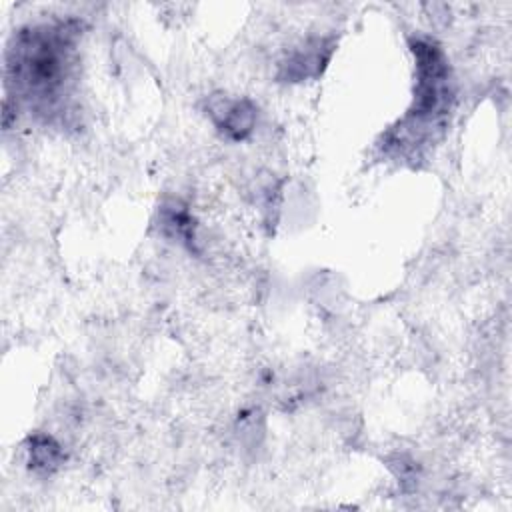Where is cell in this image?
Segmentation results:
<instances>
[{"instance_id":"6da1fadb","label":"cell","mask_w":512,"mask_h":512,"mask_svg":"<svg viewBox=\"0 0 512 512\" xmlns=\"http://www.w3.org/2000/svg\"><path fill=\"white\" fill-rule=\"evenodd\" d=\"M80 22L58 20L20 28L6 50V98H22L34 112L58 116L64 110L76 70Z\"/></svg>"},{"instance_id":"7a4b0ae2","label":"cell","mask_w":512,"mask_h":512,"mask_svg":"<svg viewBox=\"0 0 512 512\" xmlns=\"http://www.w3.org/2000/svg\"><path fill=\"white\" fill-rule=\"evenodd\" d=\"M410 52L416 64V88L414 102L406 118L394 130L396 140L392 144L408 148L420 144L432 136L434 128H440L444 116H448L454 100L452 70L444 50L430 38L414 36L410 40Z\"/></svg>"},{"instance_id":"3957f363","label":"cell","mask_w":512,"mask_h":512,"mask_svg":"<svg viewBox=\"0 0 512 512\" xmlns=\"http://www.w3.org/2000/svg\"><path fill=\"white\" fill-rule=\"evenodd\" d=\"M206 114L214 128L232 142L246 140L254 132L258 118V110L252 100L228 94L208 96Z\"/></svg>"},{"instance_id":"277c9868","label":"cell","mask_w":512,"mask_h":512,"mask_svg":"<svg viewBox=\"0 0 512 512\" xmlns=\"http://www.w3.org/2000/svg\"><path fill=\"white\" fill-rule=\"evenodd\" d=\"M332 50V38H310L284 60L280 78L288 82H302L320 76L326 64L330 62Z\"/></svg>"},{"instance_id":"5b68a950","label":"cell","mask_w":512,"mask_h":512,"mask_svg":"<svg viewBox=\"0 0 512 512\" xmlns=\"http://www.w3.org/2000/svg\"><path fill=\"white\" fill-rule=\"evenodd\" d=\"M160 230L168 236L184 244L188 250L196 252V222L188 208L178 200H168L160 206Z\"/></svg>"},{"instance_id":"8992f818","label":"cell","mask_w":512,"mask_h":512,"mask_svg":"<svg viewBox=\"0 0 512 512\" xmlns=\"http://www.w3.org/2000/svg\"><path fill=\"white\" fill-rule=\"evenodd\" d=\"M26 464L36 474H52L64 464L62 446L48 434H32L26 440Z\"/></svg>"}]
</instances>
